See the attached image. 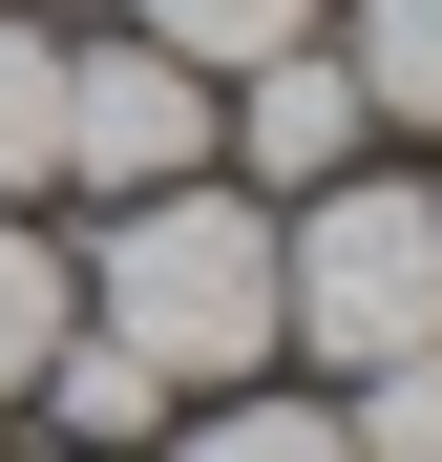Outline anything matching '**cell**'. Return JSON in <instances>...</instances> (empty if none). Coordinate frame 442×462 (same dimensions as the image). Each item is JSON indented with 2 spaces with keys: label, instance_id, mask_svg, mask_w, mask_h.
<instances>
[{
  "label": "cell",
  "instance_id": "obj_1",
  "mask_svg": "<svg viewBox=\"0 0 442 462\" xmlns=\"http://www.w3.org/2000/svg\"><path fill=\"white\" fill-rule=\"evenodd\" d=\"M85 316L169 378V400H232V378L274 357V210L253 189H127V231H106V273H85Z\"/></svg>",
  "mask_w": 442,
  "mask_h": 462
},
{
  "label": "cell",
  "instance_id": "obj_2",
  "mask_svg": "<svg viewBox=\"0 0 442 462\" xmlns=\"http://www.w3.org/2000/svg\"><path fill=\"white\" fill-rule=\"evenodd\" d=\"M274 337H316L337 378H380V357H421L442 337V189H316L274 231Z\"/></svg>",
  "mask_w": 442,
  "mask_h": 462
},
{
  "label": "cell",
  "instance_id": "obj_3",
  "mask_svg": "<svg viewBox=\"0 0 442 462\" xmlns=\"http://www.w3.org/2000/svg\"><path fill=\"white\" fill-rule=\"evenodd\" d=\"M63 169H85L106 210H127V189H190V169H211V85H190L169 42H106V63H63Z\"/></svg>",
  "mask_w": 442,
  "mask_h": 462
},
{
  "label": "cell",
  "instance_id": "obj_4",
  "mask_svg": "<svg viewBox=\"0 0 442 462\" xmlns=\"http://www.w3.org/2000/svg\"><path fill=\"white\" fill-rule=\"evenodd\" d=\"M358 126H380V106H358V63H337V42L232 63V147H253L274 189H337V169H358Z\"/></svg>",
  "mask_w": 442,
  "mask_h": 462
},
{
  "label": "cell",
  "instance_id": "obj_5",
  "mask_svg": "<svg viewBox=\"0 0 442 462\" xmlns=\"http://www.w3.org/2000/svg\"><path fill=\"white\" fill-rule=\"evenodd\" d=\"M22 400H42V420H63V441H85V462H127V441H147V420H169V378H147V357H127V337H106V316H63V357H42V378H22Z\"/></svg>",
  "mask_w": 442,
  "mask_h": 462
},
{
  "label": "cell",
  "instance_id": "obj_6",
  "mask_svg": "<svg viewBox=\"0 0 442 462\" xmlns=\"http://www.w3.org/2000/svg\"><path fill=\"white\" fill-rule=\"evenodd\" d=\"M127 42H169L190 85H232V63H274V42H316V0H127Z\"/></svg>",
  "mask_w": 442,
  "mask_h": 462
},
{
  "label": "cell",
  "instance_id": "obj_7",
  "mask_svg": "<svg viewBox=\"0 0 442 462\" xmlns=\"http://www.w3.org/2000/svg\"><path fill=\"white\" fill-rule=\"evenodd\" d=\"M358 106H380V126H442V0H358Z\"/></svg>",
  "mask_w": 442,
  "mask_h": 462
},
{
  "label": "cell",
  "instance_id": "obj_8",
  "mask_svg": "<svg viewBox=\"0 0 442 462\" xmlns=\"http://www.w3.org/2000/svg\"><path fill=\"white\" fill-rule=\"evenodd\" d=\"M63 316H85V273H63V253H42L22 210H0V400H22V378L63 357Z\"/></svg>",
  "mask_w": 442,
  "mask_h": 462
},
{
  "label": "cell",
  "instance_id": "obj_9",
  "mask_svg": "<svg viewBox=\"0 0 442 462\" xmlns=\"http://www.w3.org/2000/svg\"><path fill=\"white\" fill-rule=\"evenodd\" d=\"M42 169H63V42H42V22H0V210H22Z\"/></svg>",
  "mask_w": 442,
  "mask_h": 462
},
{
  "label": "cell",
  "instance_id": "obj_10",
  "mask_svg": "<svg viewBox=\"0 0 442 462\" xmlns=\"http://www.w3.org/2000/svg\"><path fill=\"white\" fill-rule=\"evenodd\" d=\"M190 462H358V441H337V400H253L232 378V400H190Z\"/></svg>",
  "mask_w": 442,
  "mask_h": 462
},
{
  "label": "cell",
  "instance_id": "obj_11",
  "mask_svg": "<svg viewBox=\"0 0 442 462\" xmlns=\"http://www.w3.org/2000/svg\"><path fill=\"white\" fill-rule=\"evenodd\" d=\"M337 441H358V462H442V337L358 378V400H337Z\"/></svg>",
  "mask_w": 442,
  "mask_h": 462
}]
</instances>
